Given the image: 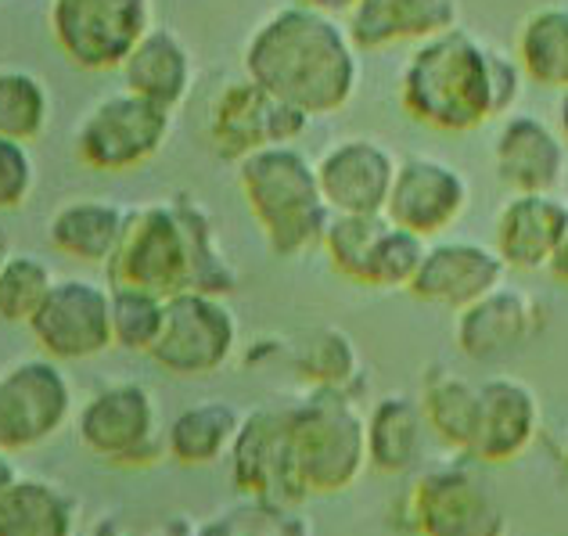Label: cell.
<instances>
[{"mask_svg": "<svg viewBox=\"0 0 568 536\" xmlns=\"http://www.w3.org/2000/svg\"><path fill=\"white\" fill-rule=\"evenodd\" d=\"M51 37L87 72L123 69L152 29V0H51Z\"/></svg>", "mask_w": 568, "mask_h": 536, "instance_id": "obj_7", "label": "cell"}, {"mask_svg": "<svg viewBox=\"0 0 568 536\" xmlns=\"http://www.w3.org/2000/svg\"><path fill=\"white\" fill-rule=\"evenodd\" d=\"M80 504L62 486L19 479L0 494V536H72Z\"/></svg>", "mask_w": 568, "mask_h": 536, "instance_id": "obj_28", "label": "cell"}, {"mask_svg": "<svg viewBox=\"0 0 568 536\" xmlns=\"http://www.w3.org/2000/svg\"><path fill=\"white\" fill-rule=\"evenodd\" d=\"M29 332L51 361H94L112 350V289L87 277L54 281Z\"/></svg>", "mask_w": 568, "mask_h": 536, "instance_id": "obj_14", "label": "cell"}, {"mask_svg": "<svg viewBox=\"0 0 568 536\" xmlns=\"http://www.w3.org/2000/svg\"><path fill=\"white\" fill-rule=\"evenodd\" d=\"M493 170L511 195H555L568 173V141L532 112H511L493 138Z\"/></svg>", "mask_w": 568, "mask_h": 536, "instance_id": "obj_19", "label": "cell"}, {"mask_svg": "<svg viewBox=\"0 0 568 536\" xmlns=\"http://www.w3.org/2000/svg\"><path fill=\"white\" fill-rule=\"evenodd\" d=\"M91 536H194V526L187 523V518H170V523L155 533H133L119 523V518H101V523L91 529Z\"/></svg>", "mask_w": 568, "mask_h": 536, "instance_id": "obj_36", "label": "cell"}, {"mask_svg": "<svg viewBox=\"0 0 568 536\" xmlns=\"http://www.w3.org/2000/svg\"><path fill=\"white\" fill-rule=\"evenodd\" d=\"M72 414V385L51 356L0 371V451L19 454L48 443Z\"/></svg>", "mask_w": 568, "mask_h": 536, "instance_id": "obj_13", "label": "cell"}, {"mask_svg": "<svg viewBox=\"0 0 568 536\" xmlns=\"http://www.w3.org/2000/svg\"><path fill=\"white\" fill-rule=\"evenodd\" d=\"M237 188L274 256L295 260L324 245L332 205L324 202L317 162L298 144H277L237 162Z\"/></svg>", "mask_w": 568, "mask_h": 536, "instance_id": "obj_4", "label": "cell"}, {"mask_svg": "<svg viewBox=\"0 0 568 536\" xmlns=\"http://www.w3.org/2000/svg\"><path fill=\"white\" fill-rule=\"evenodd\" d=\"M547 327V310L532 292L500 285L486 300L460 310L454 321V346L471 364H500L529 350Z\"/></svg>", "mask_w": 568, "mask_h": 536, "instance_id": "obj_16", "label": "cell"}, {"mask_svg": "<svg viewBox=\"0 0 568 536\" xmlns=\"http://www.w3.org/2000/svg\"><path fill=\"white\" fill-rule=\"evenodd\" d=\"M11 483H19V468L11 465V454L0 451V494H4Z\"/></svg>", "mask_w": 568, "mask_h": 536, "instance_id": "obj_39", "label": "cell"}, {"mask_svg": "<svg viewBox=\"0 0 568 536\" xmlns=\"http://www.w3.org/2000/svg\"><path fill=\"white\" fill-rule=\"evenodd\" d=\"M237 353V317L223 295L181 292L166 300V324L152 361L173 378H202L227 367Z\"/></svg>", "mask_w": 568, "mask_h": 536, "instance_id": "obj_11", "label": "cell"}, {"mask_svg": "<svg viewBox=\"0 0 568 536\" xmlns=\"http://www.w3.org/2000/svg\"><path fill=\"white\" fill-rule=\"evenodd\" d=\"M310 130V115L266 94L248 77L227 80L209 105V141L220 159L245 162L263 148L295 144Z\"/></svg>", "mask_w": 568, "mask_h": 536, "instance_id": "obj_12", "label": "cell"}, {"mask_svg": "<svg viewBox=\"0 0 568 536\" xmlns=\"http://www.w3.org/2000/svg\"><path fill=\"white\" fill-rule=\"evenodd\" d=\"M515 58L526 80L547 91H568V4H547L526 14Z\"/></svg>", "mask_w": 568, "mask_h": 536, "instance_id": "obj_29", "label": "cell"}, {"mask_svg": "<svg viewBox=\"0 0 568 536\" xmlns=\"http://www.w3.org/2000/svg\"><path fill=\"white\" fill-rule=\"evenodd\" d=\"M112 289V346L126 353L152 356L166 324V300L144 289L109 285Z\"/></svg>", "mask_w": 568, "mask_h": 536, "instance_id": "obj_33", "label": "cell"}, {"mask_svg": "<svg viewBox=\"0 0 568 536\" xmlns=\"http://www.w3.org/2000/svg\"><path fill=\"white\" fill-rule=\"evenodd\" d=\"M422 411L432 439H439L450 454H471L478 432V404L483 390L454 367H432L422 385Z\"/></svg>", "mask_w": 568, "mask_h": 536, "instance_id": "obj_27", "label": "cell"}, {"mask_svg": "<svg viewBox=\"0 0 568 536\" xmlns=\"http://www.w3.org/2000/svg\"><path fill=\"white\" fill-rule=\"evenodd\" d=\"M194 62L187 43L170 26H152L123 62V83L130 94L155 101L162 109H176L191 91Z\"/></svg>", "mask_w": 568, "mask_h": 536, "instance_id": "obj_24", "label": "cell"}, {"mask_svg": "<svg viewBox=\"0 0 568 536\" xmlns=\"http://www.w3.org/2000/svg\"><path fill=\"white\" fill-rule=\"evenodd\" d=\"M295 4H306L313 11H324V14H335V19H346L356 0H295Z\"/></svg>", "mask_w": 568, "mask_h": 536, "instance_id": "obj_37", "label": "cell"}, {"mask_svg": "<svg viewBox=\"0 0 568 536\" xmlns=\"http://www.w3.org/2000/svg\"><path fill=\"white\" fill-rule=\"evenodd\" d=\"M497 43L450 29L410 51L399 72V105L414 123L439 133H471L497 112Z\"/></svg>", "mask_w": 568, "mask_h": 536, "instance_id": "obj_3", "label": "cell"}, {"mask_svg": "<svg viewBox=\"0 0 568 536\" xmlns=\"http://www.w3.org/2000/svg\"><path fill=\"white\" fill-rule=\"evenodd\" d=\"M173 112L155 101L119 91L101 98L77 130V159L98 173H130L162 152Z\"/></svg>", "mask_w": 568, "mask_h": 536, "instance_id": "obj_9", "label": "cell"}, {"mask_svg": "<svg viewBox=\"0 0 568 536\" xmlns=\"http://www.w3.org/2000/svg\"><path fill=\"white\" fill-rule=\"evenodd\" d=\"M77 436L115 468H152L166 454L155 396L141 382H112L98 390L77 414Z\"/></svg>", "mask_w": 568, "mask_h": 536, "instance_id": "obj_8", "label": "cell"}, {"mask_svg": "<svg viewBox=\"0 0 568 536\" xmlns=\"http://www.w3.org/2000/svg\"><path fill=\"white\" fill-rule=\"evenodd\" d=\"M558 130H561V138L568 141V91H561V98H558Z\"/></svg>", "mask_w": 568, "mask_h": 536, "instance_id": "obj_40", "label": "cell"}, {"mask_svg": "<svg viewBox=\"0 0 568 536\" xmlns=\"http://www.w3.org/2000/svg\"><path fill=\"white\" fill-rule=\"evenodd\" d=\"M51 115V98L33 72L0 69V138L37 141Z\"/></svg>", "mask_w": 568, "mask_h": 536, "instance_id": "obj_31", "label": "cell"}, {"mask_svg": "<svg viewBox=\"0 0 568 536\" xmlns=\"http://www.w3.org/2000/svg\"><path fill=\"white\" fill-rule=\"evenodd\" d=\"M245 414L231 400H199L184 407L166 428V454L184 468H209L231 457Z\"/></svg>", "mask_w": 568, "mask_h": 536, "instance_id": "obj_26", "label": "cell"}, {"mask_svg": "<svg viewBox=\"0 0 568 536\" xmlns=\"http://www.w3.org/2000/svg\"><path fill=\"white\" fill-rule=\"evenodd\" d=\"M104 271H109V285L144 289L162 300H173L181 292L227 300L237 289V271L220 245L216 223L191 195L130 210L119 249Z\"/></svg>", "mask_w": 568, "mask_h": 536, "instance_id": "obj_2", "label": "cell"}, {"mask_svg": "<svg viewBox=\"0 0 568 536\" xmlns=\"http://www.w3.org/2000/svg\"><path fill=\"white\" fill-rule=\"evenodd\" d=\"M356 51H385L396 43H425L460 22L457 0H356L346 14Z\"/></svg>", "mask_w": 568, "mask_h": 536, "instance_id": "obj_22", "label": "cell"}, {"mask_svg": "<svg viewBox=\"0 0 568 536\" xmlns=\"http://www.w3.org/2000/svg\"><path fill=\"white\" fill-rule=\"evenodd\" d=\"M385 227H388L385 213H378V216H332L321 249L327 252V260H332V266L342 277H349L353 285H364L371 256H375L378 237L385 234Z\"/></svg>", "mask_w": 568, "mask_h": 536, "instance_id": "obj_34", "label": "cell"}, {"mask_svg": "<svg viewBox=\"0 0 568 536\" xmlns=\"http://www.w3.org/2000/svg\"><path fill=\"white\" fill-rule=\"evenodd\" d=\"M561 472H565V479H568V443H565V451H561Z\"/></svg>", "mask_w": 568, "mask_h": 536, "instance_id": "obj_41", "label": "cell"}, {"mask_svg": "<svg viewBox=\"0 0 568 536\" xmlns=\"http://www.w3.org/2000/svg\"><path fill=\"white\" fill-rule=\"evenodd\" d=\"M478 390H483V404H478V432L468 457H475L486 468L515 465L540 439V396H536L529 382L515 375H493L478 382Z\"/></svg>", "mask_w": 568, "mask_h": 536, "instance_id": "obj_20", "label": "cell"}, {"mask_svg": "<svg viewBox=\"0 0 568 536\" xmlns=\"http://www.w3.org/2000/svg\"><path fill=\"white\" fill-rule=\"evenodd\" d=\"M550 274H555L561 285H568V227H565V237H561V249H558V256L555 263H550Z\"/></svg>", "mask_w": 568, "mask_h": 536, "instance_id": "obj_38", "label": "cell"}, {"mask_svg": "<svg viewBox=\"0 0 568 536\" xmlns=\"http://www.w3.org/2000/svg\"><path fill=\"white\" fill-rule=\"evenodd\" d=\"M407 529L417 536H507V508L497 486L468 454L428 465L403 500Z\"/></svg>", "mask_w": 568, "mask_h": 536, "instance_id": "obj_6", "label": "cell"}, {"mask_svg": "<svg viewBox=\"0 0 568 536\" xmlns=\"http://www.w3.org/2000/svg\"><path fill=\"white\" fill-rule=\"evenodd\" d=\"M568 227V202L558 195H511L493 223V249L507 271H550Z\"/></svg>", "mask_w": 568, "mask_h": 536, "instance_id": "obj_21", "label": "cell"}, {"mask_svg": "<svg viewBox=\"0 0 568 536\" xmlns=\"http://www.w3.org/2000/svg\"><path fill=\"white\" fill-rule=\"evenodd\" d=\"M292 443L310 497L346 494L371 468L361 396L346 390H306L292 404Z\"/></svg>", "mask_w": 568, "mask_h": 536, "instance_id": "obj_5", "label": "cell"}, {"mask_svg": "<svg viewBox=\"0 0 568 536\" xmlns=\"http://www.w3.org/2000/svg\"><path fill=\"white\" fill-rule=\"evenodd\" d=\"M507 277V266L497 256V249L475 237H436L428 242L425 263L417 271L410 295L428 306L443 310H468L471 303L497 292Z\"/></svg>", "mask_w": 568, "mask_h": 536, "instance_id": "obj_18", "label": "cell"}, {"mask_svg": "<svg viewBox=\"0 0 568 536\" xmlns=\"http://www.w3.org/2000/svg\"><path fill=\"white\" fill-rule=\"evenodd\" d=\"M231 483L245 500L298 508L310 494L298 475L292 443V407L263 404L245 414L242 432L231 446Z\"/></svg>", "mask_w": 568, "mask_h": 536, "instance_id": "obj_10", "label": "cell"}, {"mask_svg": "<svg viewBox=\"0 0 568 536\" xmlns=\"http://www.w3.org/2000/svg\"><path fill=\"white\" fill-rule=\"evenodd\" d=\"M468 202L471 184L454 162L439 155H407L399 159L385 216L396 227L425 237V242H436L468 213Z\"/></svg>", "mask_w": 568, "mask_h": 536, "instance_id": "obj_15", "label": "cell"}, {"mask_svg": "<svg viewBox=\"0 0 568 536\" xmlns=\"http://www.w3.org/2000/svg\"><path fill=\"white\" fill-rule=\"evenodd\" d=\"M428 422L422 400L410 393H385L367 407V465L382 475H403L428 454Z\"/></svg>", "mask_w": 568, "mask_h": 536, "instance_id": "obj_23", "label": "cell"}, {"mask_svg": "<svg viewBox=\"0 0 568 536\" xmlns=\"http://www.w3.org/2000/svg\"><path fill=\"white\" fill-rule=\"evenodd\" d=\"M33 191V159L22 141L0 138V213L19 210Z\"/></svg>", "mask_w": 568, "mask_h": 536, "instance_id": "obj_35", "label": "cell"}, {"mask_svg": "<svg viewBox=\"0 0 568 536\" xmlns=\"http://www.w3.org/2000/svg\"><path fill=\"white\" fill-rule=\"evenodd\" d=\"M126 213L130 210H123V205H115V202H104V199L65 202L62 210L51 216L48 237L69 260L109 266V260L119 249V237H123Z\"/></svg>", "mask_w": 568, "mask_h": 536, "instance_id": "obj_25", "label": "cell"}, {"mask_svg": "<svg viewBox=\"0 0 568 536\" xmlns=\"http://www.w3.org/2000/svg\"><path fill=\"white\" fill-rule=\"evenodd\" d=\"M292 364L295 375L306 382V390H346L361 396V350H356V342L342 327L324 324L306 332L303 346L292 350Z\"/></svg>", "mask_w": 568, "mask_h": 536, "instance_id": "obj_30", "label": "cell"}, {"mask_svg": "<svg viewBox=\"0 0 568 536\" xmlns=\"http://www.w3.org/2000/svg\"><path fill=\"white\" fill-rule=\"evenodd\" d=\"M399 159L378 138H342L317 159V181L335 216H378L393 195Z\"/></svg>", "mask_w": 568, "mask_h": 536, "instance_id": "obj_17", "label": "cell"}, {"mask_svg": "<svg viewBox=\"0 0 568 536\" xmlns=\"http://www.w3.org/2000/svg\"><path fill=\"white\" fill-rule=\"evenodd\" d=\"M54 289L51 266L29 252L0 260V321L4 324H26L40 314L43 300Z\"/></svg>", "mask_w": 568, "mask_h": 536, "instance_id": "obj_32", "label": "cell"}, {"mask_svg": "<svg viewBox=\"0 0 568 536\" xmlns=\"http://www.w3.org/2000/svg\"><path fill=\"white\" fill-rule=\"evenodd\" d=\"M242 65L252 83L310 119L342 112L361 87V51L346 22L295 0L252 29Z\"/></svg>", "mask_w": 568, "mask_h": 536, "instance_id": "obj_1", "label": "cell"}]
</instances>
